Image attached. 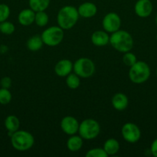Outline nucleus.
Returning a JSON list of instances; mask_svg holds the SVG:
<instances>
[{
    "instance_id": "obj_1",
    "label": "nucleus",
    "mask_w": 157,
    "mask_h": 157,
    "mask_svg": "<svg viewBox=\"0 0 157 157\" xmlns=\"http://www.w3.org/2000/svg\"><path fill=\"white\" fill-rule=\"evenodd\" d=\"M109 43L114 49L123 53L130 52L134 44L132 35L126 31L120 29L112 33Z\"/></svg>"
},
{
    "instance_id": "obj_2",
    "label": "nucleus",
    "mask_w": 157,
    "mask_h": 157,
    "mask_svg": "<svg viewBox=\"0 0 157 157\" xmlns=\"http://www.w3.org/2000/svg\"><path fill=\"white\" fill-rule=\"evenodd\" d=\"M78 9L72 6H66L60 9L57 14V22L63 30H69L78 20Z\"/></svg>"
},
{
    "instance_id": "obj_3",
    "label": "nucleus",
    "mask_w": 157,
    "mask_h": 157,
    "mask_svg": "<svg viewBox=\"0 0 157 157\" xmlns=\"http://www.w3.org/2000/svg\"><path fill=\"white\" fill-rule=\"evenodd\" d=\"M35 139L32 133L26 130H17L11 136V144L18 151H26L32 147Z\"/></svg>"
},
{
    "instance_id": "obj_4",
    "label": "nucleus",
    "mask_w": 157,
    "mask_h": 157,
    "mask_svg": "<svg viewBox=\"0 0 157 157\" xmlns=\"http://www.w3.org/2000/svg\"><path fill=\"white\" fill-rule=\"evenodd\" d=\"M150 67L145 61H136L129 71V79L134 84H143L150 77Z\"/></svg>"
},
{
    "instance_id": "obj_5",
    "label": "nucleus",
    "mask_w": 157,
    "mask_h": 157,
    "mask_svg": "<svg viewBox=\"0 0 157 157\" xmlns=\"http://www.w3.org/2000/svg\"><path fill=\"white\" fill-rule=\"evenodd\" d=\"M78 133L83 139L93 140L98 136L100 133V125L93 119H86L79 124Z\"/></svg>"
},
{
    "instance_id": "obj_6",
    "label": "nucleus",
    "mask_w": 157,
    "mask_h": 157,
    "mask_svg": "<svg viewBox=\"0 0 157 157\" xmlns=\"http://www.w3.org/2000/svg\"><path fill=\"white\" fill-rule=\"evenodd\" d=\"M43 43L50 47H54L62 42L64 38L63 29L59 26H51L43 31L41 35Z\"/></svg>"
},
{
    "instance_id": "obj_7",
    "label": "nucleus",
    "mask_w": 157,
    "mask_h": 157,
    "mask_svg": "<svg viewBox=\"0 0 157 157\" xmlns=\"http://www.w3.org/2000/svg\"><path fill=\"white\" fill-rule=\"evenodd\" d=\"M95 64L88 58H78L73 64L74 73L79 78H89L95 73Z\"/></svg>"
},
{
    "instance_id": "obj_8",
    "label": "nucleus",
    "mask_w": 157,
    "mask_h": 157,
    "mask_svg": "<svg viewBox=\"0 0 157 157\" xmlns=\"http://www.w3.org/2000/svg\"><path fill=\"white\" fill-rule=\"evenodd\" d=\"M123 139L128 143L135 144L138 142L141 137V131L136 124L133 123H126L123 126L121 130Z\"/></svg>"
},
{
    "instance_id": "obj_9",
    "label": "nucleus",
    "mask_w": 157,
    "mask_h": 157,
    "mask_svg": "<svg viewBox=\"0 0 157 157\" xmlns=\"http://www.w3.org/2000/svg\"><path fill=\"white\" fill-rule=\"evenodd\" d=\"M121 23V18L118 14L115 12H109L104 16L102 25L106 32L113 33L119 30Z\"/></svg>"
},
{
    "instance_id": "obj_10",
    "label": "nucleus",
    "mask_w": 157,
    "mask_h": 157,
    "mask_svg": "<svg viewBox=\"0 0 157 157\" xmlns=\"http://www.w3.org/2000/svg\"><path fill=\"white\" fill-rule=\"evenodd\" d=\"M62 130L67 135H75L78 133L79 124L75 117L72 116H66L62 118L60 123Z\"/></svg>"
},
{
    "instance_id": "obj_11",
    "label": "nucleus",
    "mask_w": 157,
    "mask_h": 157,
    "mask_svg": "<svg viewBox=\"0 0 157 157\" xmlns=\"http://www.w3.org/2000/svg\"><path fill=\"white\" fill-rule=\"evenodd\" d=\"M153 9L150 0H138L134 6L135 14L140 18H147L151 15Z\"/></svg>"
},
{
    "instance_id": "obj_12",
    "label": "nucleus",
    "mask_w": 157,
    "mask_h": 157,
    "mask_svg": "<svg viewBox=\"0 0 157 157\" xmlns=\"http://www.w3.org/2000/svg\"><path fill=\"white\" fill-rule=\"evenodd\" d=\"M73 70V64L69 59H62L56 63L54 67L55 74L58 77H66L72 73Z\"/></svg>"
},
{
    "instance_id": "obj_13",
    "label": "nucleus",
    "mask_w": 157,
    "mask_h": 157,
    "mask_svg": "<svg viewBox=\"0 0 157 157\" xmlns=\"http://www.w3.org/2000/svg\"><path fill=\"white\" fill-rule=\"evenodd\" d=\"M79 16L85 18H89L95 16L97 13V7L94 3L90 2H86L78 6V9Z\"/></svg>"
},
{
    "instance_id": "obj_14",
    "label": "nucleus",
    "mask_w": 157,
    "mask_h": 157,
    "mask_svg": "<svg viewBox=\"0 0 157 157\" xmlns=\"http://www.w3.org/2000/svg\"><path fill=\"white\" fill-rule=\"evenodd\" d=\"M109 36L108 33L104 31H95L91 36V41L94 45L97 47H103L109 43Z\"/></svg>"
},
{
    "instance_id": "obj_15",
    "label": "nucleus",
    "mask_w": 157,
    "mask_h": 157,
    "mask_svg": "<svg viewBox=\"0 0 157 157\" xmlns=\"http://www.w3.org/2000/svg\"><path fill=\"white\" fill-rule=\"evenodd\" d=\"M35 12L31 9H25L19 12L18 16V22L24 26H29L35 22Z\"/></svg>"
},
{
    "instance_id": "obj_16",
    "label": "nucleus",
    "mask_w": 157,
    "mask_h": 157,
    "mask_svg": "<svg viewBox=\"0 0 157 157\" xmlns=\"http://www.w3.org/2000/svg\"><path fill=\"white\" fill-rule=\"evenodd\" d=\"M112 104L114 109L116 110H124L129 105V99L127 96L123 93H117L112 97Z\"/></svg>"
},
{
    "instance_id": "obj_17",
    "label": "nucleus",
    "mask_w": 157,
    "mask_h": 157,
    "mask_svg": "<svg viewBox=\"0 0 157 157\" xmlns=\"http://www.w3.org/2000/svg\"><path fill=\"white\" fill-rule=\"evenodd\" d=\"M83 139L80 136H76V135H72L66 142L67 148L72 152L78 151L83 147Z\"/></svg>"
},
{
    "instance_id": "obj_18",
    "label": "nucleus",
    "mask_w": 157,
    "mask_h": 157,
    "mask_svg": "<svg viewBox=\"0 0 157 157\" xmlns=\"http://www.w3.org/2000/svg\"><path fill=\"white\" fill-rule=\"evenodd\" d=\"M4 124L6 130L12 134L15 131L18 130L20 126V121L18 118L15 115H9L6 118Z\"/></svg>"
},
{
    "instance_id": "obj_19",
    "label": "nucleus",
    "mask_w": 157,
    "mask_h": 157,
    "mask_svg": "<svg viewBox=\"0 0 157 157\" xmlns=\"http://www.w3.org/2000/svg\"><path fill=\"white\" fill-rule=\"evenodd\" d=\"M103 149L108 154V156H112L118 153L119 150V144L115 139L110 138L105 142L104 145H103Z\"/></svg>"
},
{
    "instance_id": "obj_20",
    "label": "nucleus",
    "mask_w": 157,
    "mask_h": 157,
    "mask_svg": "<svg viewBox=\"0 0 157 157\" xmlns=\"http://www.w3.org/2000/svg\"><path fill=\"white\" fill-rule=\"evenodd\" d=\"M43 44L44 43H43L41 36L34 35L27 40L26 47L29 50L32 51V52H36V51L40 50L42 48Z\"/></svg>"
},
{
    "instance_id": "obj_21",
    "label": "nucleus",
    "mask_w": 157,
    "mask_h": 157,
    "mask_svg": "<svg viewBox=\"0 0 157 157\" xmlns=\"http://www.w3.org/2000/svg\"><path fill=\"white\" fill-rule=\"evenodd\" d=\"M50 0H29V8L35 12L45 11L49 6Z\"/></svg>"
},
{
    "instance_id": "obj_22",
    "label": "nucleus",
    "mask_w": 157,
    "mask_h": 157,
    "mask_svg": "<svg viewBox=\"0 0 157 157\" xmlns=\"http://www.w3.org/2000/svg\"><path fill=\"white\" fill-rule=\"evenodd\" d=\"M66 84L69 88L72 90L78 88L80 85L79 77L75 73H70L66 76Z\"/></svg>"
},
{
    "instance_id": "obj_23",
    "label": "nucleus",
    "mask_w": 157,
    "mask_h": 157,
    "mask_svg": "<svg viewBox=\"0 0 157 157\" xmlns=\"http://www.w3.org/2000/svg\"><path fill=\"white\" fill-rule=\"evenodd\" d=\"M35 22L39 27H44L49 22V15L45 11L35 12Z\"/></svg>"
},
{
    "instance_id": "obj_24",
    "label": "nucleus",
    "mask_w": 157,
    "mask_h": 157,
    "mask_svg": "<svg viewBox=\"0 0 157 157\" xmlns=\"http://www.w3.org/2000/svg\"><path fill=\"white\" fill-rule=\"evenodd\" d=\"M0 32L4 35H12L15 32V25L10 21H3L0 23Z\"/></svg>"
},
{
    "instance_id": "obj_25",
    "label": "nucleus",
    "mask_w": 157,
    "mask_h": 157,
    "mask_svg": "<svg viewBox=\"0 0 157 157\" xmlns=\"http://www.w3.org/2000/svg\"><path fill=\"white\" fill-rule=\"evenodd\" d=\"M12 101V94L7 88H0V104L6 105Z\"/></svg>"
},
{
    "instance_id": "obj_26",
    "label": "nucleus",
    "mask_w": 157,
    "mask_h": 157,
    "mask_svg": "<svg viewBox=\"0 0 157 157\" xmlns=\"http://www.w3.org/2000/svg\"><path fill=\"white\" fill-rule=\"evenodd\" d=\"M123 61L125 64V65L130 67L137 61L136 56L130 52H126L123 57Z\"/></svg>"
},
{
    "instance_id": "obj_27",
    "label": "nucleus",
    "mask_w": 157,
    "mask_h": 157,
    "mask_svg": "<svg viewBox=\"0 0 157 157\" xmlns=\"http://www.w3.org/2000/svg\"><path fill=\"white\" fill-rule=\"evenodd\" d=\"M86 157H107L108 154L106 153L104 149L102 148H94L89 150L86 153Z\"/></svg>"
},
{
    "instance_id": "obj_28",
    "label": "nucleus",
    "mask_w": 157,
    "mask_h": 157,
    "mask_svg": "<svg viewBox=\"0 0 157 157\" xmlns=\"http://www.w3.org/2000/svg\"><path fill=\"white\" fill-rule=\"evenodd\" d=\"M10 15V9L6 4H0V23L6 21Z\"/></svg>"
},
{
    "instance_id": "obj_29",
    "label": "nucleus",
    "mask_w": 157,
    "mask_h": 157,
    "mask_svg": "<svg viewBox=\"0 0 157 157\" xmlns=\"http://www.w3.org/2000/svg\"><path fill=\"white\" fill-rule=\"evenodd\" d=\"M0 84H1L2 87H3V88L9 89L12 86V80L9 77H4L3 78H2L1 81H0Z\"/></svg>"
},
{
    "instance_id": "obj_30",
    "label": "nucleus",
    "mask_w": 157,
    "mask_h": 157,
    "mask_svg": "<svg viewBox=\"0 0 157 157\" xmlns=\"http://www.w3.org/2000/svg\"><path fill=\"white\" fill-rule=\"evenodd\" d=\"M150 152L153 156L157 157V138L152 141L150 147Z\"/></svg>"
},
{
    "instance_id": "obj_31",
    "label": "nucleus",
    "mask_w": 157,
    "mask_h": 157,
    "mask_svg": "<svg viewBox=\"0 0 157 157\" xmlns=\"http://www.w3.org/2000/svg\"><path fill=\"white\" fill-rule=\"evenodd\" d=\"M155 24H156V25H157V15H156V16H155Z\"/></svg>"
},
{
    "instance_id": "obj_32",
    "label": "nucleus",
    "mask_w": 157,
    "mask_h": 157,
    "mask_svg": "<svg viewBox=\"0 0 157 157\" xmlns=\"http://www.w3.org/2000/svg\"><path fill=\"white\" fill-rule=\"evenodd\" d=\"M156 76H157V68H156Z\"/></svg>"
},
{
    "instance_id": "obj_33",
    "label": "nucleus",
    "mask_w": 157,
    "mask_h": 157,
    "mask_svg": "<svg viewBox=\"0 0 157 157\" xmlns=\"http://www.w3.org/2000/svg\"><path fill=\"white\" fill-rule=\"evenodd\" d=\"M156 41H157V35H156Z\"/></svg>"
}]
</instances>
